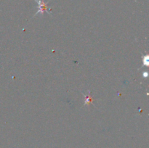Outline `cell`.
I'll return each mask as SVG.
<instances>
[{"label":"cell","mask_w":149,"mask_h":148,"mask_svg":"<svg viewBox=\"0 0 149 148\" xmlns=\"http://www.w3.org/2000/svg\"><path fill=\"white\" fill-rule=\"evenodd\" d=\"M35 1H36L38 4L37 6L38 10L33 17H35V16L39 14H41L42 15H43L45 12H47L49 15H52V12H51V9L48 7L49 1L45 2V1H43V0H35Z\"/></svg>","instance_id":"obj_1"},{"label":"cell","mask_w":149,"mask_h":148,"mask_svg":"<svg viewBox=\"0 0 149 148\" xmlns=\"http://www.w3.org/2000/svg\"><path fill=\"white\" fill-rule=\"evenodd\" d=\"M83 95H84V105H90V103H93V98L91 97V96H90V91H88V94L87 95H86V94H83Z\"/></svg>","instance_id":"obj_2"},{"label":"cell","mask_w":149,"mask_h":148,"mask_svg":"<svg viewBox=\"0 0 149 148\" xmlns=\"http://www.w3.org/2000/svg\"><path fill=\"white\" fill-rule=\"evenodd\" d=\"M143 63L144 66H148L149 65V56L148 55H143Z\"/></svg>","instance_id":"obj_3"},{"label":"cell","mask_w":149,"mask_h":148,"mask_svg":"<svg viewBox=\"0 0 149 148\" xmlns=\"http://www.w3.org/2000/svg\"><path fill=\"white\" fill-rule=\"evenodd\" d=\"M148 73L146 72V71L143 73V78H147V77H148Z\"/></svg>","instance_id":"obj_4"}]
</instances>
